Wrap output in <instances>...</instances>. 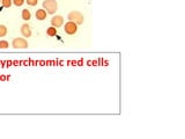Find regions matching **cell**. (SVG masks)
Returning a JSON list of instances; mask_svg holds the SVG:
<instances>
[{
	"instance_id": "cell-10",
	"label": "cell",
	"mask_w": 185,
	"mask_h": 139,
	"mask_svg": "<svg viewBox=\"0 0 185 139\" xmlns=\"http://www.w3.org/2000/svg\"><path fill=\"white\" fill-rule=\"evenodd\" d=\"M12 3H13V0H1V5L5 8H9L12 6Z\"/></svg>"
},
{
	"instance_id": "cell-4",
	"label": "cell",
	"mask_w": 185,
	"mask_h": 139,
	"mask_svg": "<svg viewBox=\"0 0 185 139\" xmlns=\"http://www.w3.org/2000/svg\"><path fill=\"white\" fill-rule=\"evenodd\" d=\"M64 30H65L66 34L73 35V34H75V32L77 31V24H76L75 22H73V21H68V22L65 23Z\"/></svg>"
},
{
	"instance_id": "cell-9",
	"label": "cell",
	"mask_w": 185,
	"mask_h": 139,
	"mask_svg": "<svg viewBox=\"0 0 185 139\" xmlns=\"http://www.w3.org/2000/svg\"><path fill=\"white\" fill-rule=\"evenodd\" d=\"M46 34H47L49 36H56V35H57V28L53 27V25L49 27V28L46 29Z\"/></svg>"
},
{
	"instance_id": "cell-11",
	"label": "cell",
	"mask_w": 185,
	"mask_h": 139,
	"mask_svg": "<svg viewBox=\"0 0 185 139\" xmlns=\"http://www.w3.org/2000/svg\"><path fill=\"white\" fill-rule=\"evenodd\" d=\"M7 34V27L5 24H0V37L6 36Z\"/></svg>"
},
{
	"instance_id": "cell-5",
	"label": "cell",
	"mask_w": 185,
	"mask_h": 139,
	"mask_svg": "<svg viewBox=\"0 0 185 139\" xmlns=\"http://www.w3.org/2000/svg\"><path fill=\"white\" fill-rule=\"evenodd\" d=\"M51 24H52L53 27H56V28L61 27V25L64 24V17H62L61 15H56V16H53V17L51 19Z\"/></svg>"
},
{
	"instance_id": "cell-14",
	"label": "cell",
	"mask_w": 185,
	"mask_h": 139,
	"mask_svg": "<svg viewBox=\"0 0 185 139\" xmlns=\"http://www.w3.org/2000/svg\"><path fill=\"white\" fill-rule=\"evenodd\" d=\"M25 2L29 5V6H36L38 0H25Z\"/></svg>"
},
{
	"instance_id": "cell-7",
	"label": "cell",
	"mask_w": 185,
	"mask_h": 139,
	"mask_svg": "<svg viewBox=\"0 0 185 139\" xmlns=\"http://www.w3.org/2000/svg\"><path fill=\"white\" fill-rule=\"evenodd\" d=\"M46 15H47V13H46V10H45L44 8L37 9V10H36V19L39 20V21L45 20V19H46Z\"/></svg>"
},
{
	"instance_id": "cell-3",
	"label": "cell",
	"mask_w": 185,
	"mask_h": 139,
	"mask_svg": "<svg viewBox=\"0 0 185 139\" xmlns=\"http://www.w3.org/2000/svg\"><path fill=\"white\" fill-rule=\"evenodd\" d=\"M12 46L14 49H27L28 47V41L22 37H16L12 41Z\"/></svg>"
},
{
	"instance_id": "cell-12",
	"label": "cell",
	"mask_w": 185,
	"mask_h": 139,
	"mask_svg": "<svg viewBox=\"0 0 185 139\" xmlns=\"http://www.w3.org/2000/svg\"><path fill=\"white\" fill-rule=\"evenodd\" d=\"M8 46H9V43L7 41H5V39L0 41V49H7Z\"/></svg>"
},
{
	"instance_id": "cell-13",
	"label": "cell",
	"mask_w": 185,
	"mask_h": 139,
	"mask_svg": "<svg viewBox=\"0 0 185 139\" xmlns=\"http://www.w3.org/2000/svg\"><path fill=\"white\" fill-rule=\"evenodd\" d=\"M25 2V0H13V3L15 6H22Z\"/></svg>"
},
{
	"instance_id": "cell-6",
	"label": "cell",
	"mask_w": 185,
	"mask_h": 139,
	"mask_svg": "<svg viewBox=\"0 0 185 139\" xmlns=\"http://www.w3.org/2000/svg\"><path fill=\"white\" fill-rule=\"evenodd\" d=\"M21 34H22L23 37H27V38L31 36V29H30L29 24L24 23V24L21 25Z\"/></svg>"
},
{
	"instance_id": "cell-1",
	"label": "cell",
	"mask_w": 185,
	"mask_h": 139,
	"mask_svg": "<svg viewBox=\"0 0 185 139\" xmlns=\"http://www.w3.org/2000/svg\"><path fill=\"white\" fill-rule=\"evenodd\" d=\"M67 19L68 21H73L75 22L76 24H82L83 21H84V16L81 12L79 10H73V12H69L68 15H67Z\"/></svg>"
},
{
	"instance_id": "cell-2",
	"label": "cell",
	"mask_w": 185,
	"mask_h": 139,
	"mask_svg": "<svg viewBox=\"0 0 185 139\" xmlns=\"http://www.w3.org/2000/svg\"><path fill=\"white\" fill-rule=\"evenodd\" d=\"M43 8L46 10L47 14H54L58 9V2L56 0H44Z\"/></svg>"
},
{
	"instance_id": "cell-15",
	"label": "cell",
	"mask_w": 185,
	"mask_h": 139,
	"mask_svg": "<svg viewBox=\"0 0 185 139\" xmlns=\"http://www.w3.org/2000/svg\"><path fill=\"white\" fill-rule=\"evenodd\" d=\"M0 2H1V0H0Z\"/></svg>"
},
{
	"instance_id": "cell-8",
	"label": "cell",
	"mask_w": 185,
	"mask_h": 139,
	"mask_svg": "<svg viewBox=\"0 0 185 139\" xmlns=\"http://www.w3.org/2000/svg\"><path fill=\"white\" fill-rule=\"evenodd\" d=\"M21 15H22V19H23L24 21H29V20L31 19V13H30L29 9H23Z\"/></svg>"
}]
</instances>
